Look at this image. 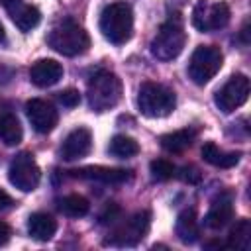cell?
<instances>
[{"label": "cell", "mask_w": 251, "mask_h": 251, "mask_svg": "<svg viewBox=\"0 0 251 251\" xmlns=\"http://www.w3.org/2000/svg\"><path fill=\"white\" fill-rule=\"evenodd\" d=\"M12 204H14L12 196H10L8 192H4V190L0 188V210H6V208H10Z\"/></svg>", "instance_id": "31"}, {"label": "cell", "mask_w": 251, "mask_h": 251, "mask_svg": "<svg viewBox=\"0 0 251 251\" xmlns=\"http://www.w3.org/2000/svg\"><path fill=\"white\" fill-rule=\"evenodd\" d=\"M25 114H27V120H29L31 127L37 133L53 131V127L57 126V120H59L57 110L53 108V104L47 102V100H41V98H31L25 104Z\"/></svg>", "instance_id": "11"}, {"label": "cell", "mask_w": 251, "mask_h": 251, "mask_svg": "<svg viewBox=\"0 0 251 251\" xmlns=\"http://www.w3.org/2000/svg\"><path fill=\"white\" fill-rule=\"evenodd\" d=\"M12 76H14V69L8 67V65H2V63H0V84L10 82Z\"/></svg>", "instance_id": "29"}, {"label": "cell", "mask_w": 251, "mask_h": 251, "mask_svg": "<svg viewBox=\"0 0 251 251\" xmlns=\"http://www.w3.org/2000/svg\"><path fill=\"white\" fill-rule=\"evenodd\" d=\"M57 208H59L65 216H69V218H82V216L88 214L90 204H88V200H86L84 196H80V194H69V196L57 200Z\"/></svg>", "instance_id": "22"}, {"label": "cell", "mask_w": 251, "mask_h": 251, "mask_svg": "<svg viewBox=\"0 0 251 251\" xmlns=\"http://www.w3.org/2000/svg\"><path fill=\"white\" fill-rule=\"evenodd\" d=\"M184 43H186V33L180 18L175 14L159 27L157 35L153 37L151 55L159 61H173L182 53Z\"/></svg>", "instance_id": "4"}, {"label": "cell", "mask_w": 251, "mask_h": 251, "mask_svg": "<svg viewBox=\"0 0 251 251\" xmlns=\"http://www.w3.org/2000/svg\"><path fill=\"white\" fill-rule=\"evenodd\" d=\"M57 100H59L65 108H75V106H78V102H80V94H78V90H75V88H67V90H61V92L57 94Z\"/></svg>", "instance_id": "26"}, {"label": "cell", "mask_w": 251, "mask_h": 251, "mask_svg": "<svg viewBox=\"0 0 251 251\" xmlns=\"http://www.w3.org/2000/svg\"><path fill=\"white\" fill-rule=\"evenodd\" d=\"M196 137V131L194 129H178V131H173V133H165L159 141H161V147L169 153H182L184 149H188L192 145Z\"/></svg>", "instance_id": "21"}, {"label": "cell", "mask_w": 251, "mask_h": 251, "mask_svg": "<svg viewBox=\"0 0 251 251\" xmlns=\"http://www.w3.org/2000/svg\"><path fill=\"white\" fill-rule=\"evenodd\" d=\"M178 176H180L184 182H190V184H196V182L200 180V173H198L196 167H182L180 173H178Z\"/></svg>", "instance_id": "28"}, {"label": "cell", "mask_w": 251, "mask_h": 251, "mask_svg": "<svg viewBox=\"0 0 251 251\" xmlns=\"http://www.w3.org/2000/svg\"><path fill=\"white\" fill-rule=\"evenodd\" d=\"M69 173H71V176L84 178V180H94V182H102V184H122V182L131 178V171L100 167V165L82 167V169H75V171H69Z\"/></svg>", "instance_id": "12"}, {"label": "cell", "mask_w": 251, "mask_h": 251, "mask_svg": "<svg viewBox=\"0 0 251 251\" xmlns=\"http://www.w3.org/2000/svg\"><path fill=\"white\" fill-rule=\"evenodd\" d=\"M137 106L141 114L147 118H165L175 110L176 98H175V92L165 84L143 82L137 94Z\"/></svg>", "instance_id": "5"}, {"label": "cell", "mask_w": 251, "mask_h": 251, "mask_svg": "<svg viewBox=\"0 0 251 251\" xmlns=\"http://www.w3.org/2000/svg\"><path fill=\"white\" fill-rule=\"evenodd\" d=\"M175 231H176V237L186 243V245H192L198 235H200V227H198V218H196V212L192 208H186L178 214L176 218V224H175Z\"/></svg>", "instance_id": "18"}, {"label": "cell", "mask_w": 251, "mask_h": 251, "mask_svg": "<svg viewBox=\"0 0 251 251\" xmlns=\"http://www.w3.org/2000/svg\"><path fill=\"white\" fill-rule=\"evenodd\" d=\"M47 43L51 49H55L57 53H61L65 57H76V55H82L88 51L90 37L82 25H78L71 18H65L51 27V31L47 35Z\"/></svg>", "instance_id": "1"}, {"label": "cell", "mask_w": 251, "mask_h": 251, "mask_svg": "<svg viewBox=\"0 0 251 251\" xmlns=\"http://www.w3.org/2000/svg\"><path fill=\"white\" fill-rule=\"evenodd\" d=\"M6 10H8L12 22H14L22 31H31V29L37 27L39 22H41V12H39L35 6L25 4V2H22V0H16V2L10 4Z\"/></svg>", "instance_id": "16"}, {"label": "cell", "mask_w": 251, "mask_h": 251, "mask_svg": "<svg viewBox=\"0 0 251 251\" xmlns=\"http://www.w3.org/2000/svg\"><path fill=\"white\" fill-rule=\"evenodd\" d=\"M88 106L94 112H106L114 108L122 98V80L112 71L100 69L96 71L86 86Z\"/></svg>", "instance_id": "3"}, {"label": "cell", "mask_w": 251, "mask_h": 251, "mask_svg": "<svg viewBox=\"0 0 251 251\" xmlns=\"http://www.w3.org/2000/svg\"><path fill=\"white\" fill-rule=\"evenodd\" d=\"M14 2H16V0H0V4H2L4 8H8V6H10V4H14Z\"/></svg>", "instance_id": "32"}, {"label": "cell", "mask_w": 251, "mask_h": 251, "mask_svg": "<svg viewBox=\"0 0 251 251\" xmlns=\"http://www.w3.org/2000/svg\"><path fill=\"white\" fill-rule=\"evenodd\" d=\"M4 39V27H2V24H0V41Z\"/></svg>", "instance_id": "33"}, {"label": "cell", "mask_w": 251, "mask_h": 251, "mask_svg": "<svg viewBox=\"0 0 251 251\" xmlns=\"http://www.w3.org/2000/svg\"><path fill=\"white\" fill-rule=\"evenodd\" d=\"M61 78H63V65L57 63L55 59H39L29 69V80L39 88L53 86Z\"/></svg>", "instance_id": "14"}, {"label": "cell", "mask_w": 251, "mask_h": 251, "mask_svg": "<svg viewBox=\"0 0 251 251\" xmlns=\"http://www.w3.org/2000/svg\"><path fill=\"white\" fill-rule=\"evenodd\" d=\"M149 171H151V176L155 180H169V178H173L176 175V167L171 161H167V159H155V161H151Z\"/></svg>", "instance_id": "25"}, {"label": "cell", "mask_w": 251, "mask_h": 251, "mask_svg": "<svg viewBox=\"0 0 251 251\" xmlns=\"http://www.w3.org/2000/svg\"><path fill=\"white\" fill-rule=\"evenodd\" d=\"M247 98H249V78L237 73V75H231L229 80L216 92L214 102L224 114H229L239 106H243Z\"/></svg>", "instance_id": "10"}, {"label": "cell", "mask_w": 251, "mask_h": 251, "mask_svg": "<svg viewBox=\"0 0 251 251\" xmlns=\"http://www.w3.org/2000/svg\"><path fill=\"white\" fill-rule=\"evenodd\" d=\"M100 31L114 45H124L126 41H129L133 33L131 6L127 2L108 4L100 14Z\"/></svg>", "instance_id": "2"}, {"label": "cell", "mask_w": 251, "mask_h": 251, "mask_svg": "<svg viewBox=\"0 0 251 251\" xmlns=\"http://www.w3.org/2000/svg\"><path fill=\"white\" fill-rule=\"evenodd\" d=\"M118 216H120V208L114 202H110L106 206V210L102 212V216H100V224H112V222L118 220Z\"/></svg>", "instance_id": "27"}, {"label": "cell", "mask_w": 251, "mask_h": 251, "mask_svg": "<svg viewBox=\"0 0 251 251\" xmlns=\"http://www.w3.org/2000/svg\"><path fill=\"white\" fill-rule=\"evenodd\" d=\"M224 65V53L216 45H198L188 61V76L194 84L210 82Z\"/></svg>", "instance_id": "6"}, {"label": "cell", "mask_w": 251, "mask_h": 251, "mask_svg": "<svg viewBox=\"0 0 251 251\" xmlns=\"http://www.w3.org/2000/svg\"><path fill=\"white\" fill-rule=\"evenodd\" d=\"M108 153L114 155V157H118V159H129V157H133V155L139 153V145H137V141H135L133 137H129V135H120V133H118V135H114V137L110 139Z\"/></svg>", "instance_id": "24"}, {"label": "cell", "mask_w": 251, "mask_h": 251, "mask_svg": "<svg viewBox=\"0 0 251 251\" xmlns=\"http://www.w3.org/2000/svg\"><path fill=\"white\" fill-rule=\"evenodd\" d=\"M151 226V214L147 210L135 212L133 216H129L127 220H124L108 237H106V245H116V247H133L137 245L149 231Z\"/></svg>", "instance_id": "7"}, {"label": "cell", "mask_w": 251, "mask_h": 251, "mask_svg": "<svg viewBox=\"0 0 251 251\" xmlns=\"http://www.w3.org/2000/svg\"><path fill=\"white\" fill-rule=\"evenodd\" d=\"M249 243H251V222L243 218L231 227L229 237H227V247L235 251H247Z\"/></svg>", "instance_id": "23"}, {"label": "cell", "mask_w": 251, "mask_h": 251, "mask_svg": "<svg viewBox=\"0 0 251 251\" xmlns=\"http://www.w3.org/2000/svg\"><path fill=\"white\" fill-rule=\"evenodd\" d=\"M22 137H24L22 124L16 118V114L10 112V108L6 106L0 112V139H2L4 145L12 147V145H18L22 141Z\"/></svg>", "instance_id": "19"}, {"label": "cell", "mask_w": 251, "mask_h": 251, "mask_svg": "<svg viewBox=\"0 0 251 251\" xmlns=\"http://www.w3.org/2000/svg\"><path fill=\"white\" fill-rule=\"evenodd\" d=\"M10 235H12V229H10V226H8V224H4V222H0V247L8 243Z\"/></svg>", "instance_id": "30"}, {"label": "cell", "mask_w": 251, "mask_h": 251, "mask_svg": "<svg viewBox=\"0 0 251 251\" xmlns=\"http://www.w3.org/2000/svg\"><path fill=\"white\" fill-rule=\"evenodd\" d=\"M202 157L206 163L214 165V167H220V169H229V167H235L239 163V157L241 153L237 151H224L220 149L216 143L208 141L202 145Z\"/></svg>", "instance_id": "20"}, {"label": "cell", "mask_w": 251, "mask_h": 251, "mask_svg": "<svg viewBox=\"0 0 251 251\" xmlns=\"http://www.w3.org/2000/svg\"><path fill=\"white\" fill-rule=\"evenodd\" d=\"M90 147H92V133H90V129L76 127V129H73L65 137L59 153H61V157L65 161H76V159L86 157L90 153Z\"/></svg>", "instance_id": "13"}, {"label": "cell", "mask_w": 251, "mask_h": 251, "mask_svg": "<svg viewBox=\"0 0 251 251\" xmlns=\"http://www.w3.org/2000/svg\"><path fill=\"white\" fill-rule=\"evenodd\" d=\"M57 231V222L45 212H35L27 218V233L35 241H49Z\"/></svg>", "instance_id": "17"}, {"label": "cell", "mask_w": 251, "mask_h": 251, "mask_svg": "<svg viewBox=\"0 0 251 251\" xmlns=\"http://www.w3.org/2000/svg\"><path fill=\"white\" fill-rule=\"evenodd\" d=\"M231 218H233V200L227 192H224L212 202V206L204 218V224L210 229H222L231 222Z\"/></svg>", "instance_id": "15"}, {"label": "cell", "mask_w": 251, "mask_h": 251, "mask_svg": "<svg viewBox=\"0 0 251 251\" xmlns=\"http://www.w3.org/2000/svg\"><path fill=\"white\" fill-rule=\"evenodd\" d=\"M8 178L10 182L20 188L22 192H31L37 188L39 180H41V171L33 159L31 153L27 151H22L18 153L12 163H10V169H8Z\"/></svg>", "instance_id": "9"}, {"label": "cell", "mask_w": 251, "mask_h": 251, "mask_svg": "<svg viewBox=\"0 0 251 251\" xmlns=\"http://www.w3.org/2000/svg\"><path fill=\"white\" fill-rule=\"evenodd\" d=\"M229 6L226 2L198 0L192 10V25L198 31H218L229 24Z\"/></svg>", "instance_id": "8"}]
</instances>
